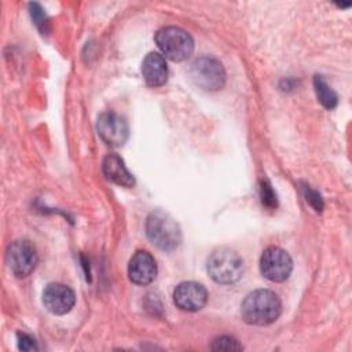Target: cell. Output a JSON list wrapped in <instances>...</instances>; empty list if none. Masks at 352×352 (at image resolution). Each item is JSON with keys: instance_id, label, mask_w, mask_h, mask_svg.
Here are the masks:
<instances>
[{"instance_id": "obj_15", "label": "cell", "mask_w": 352, "mask_h": 352, "mask_svg": "<svg viewBox=\"0 0 352 352\" xmlns=\"http://www.w3.org/2000/svg\"><path fill=\"white\" fill-rule=\"evenodd\" d=\"M213 351H224V352H231V351H241L243 349V346L238 342V340H235L234 337L230 336H223L216 338L212 342L210 346Z\"/></svg>"}, {"instance_id": "obj_10", "label": "cell", "mask_w": 352, "mask_h": 352, "mask_svg": "<svg viewBox=\"0 0 352 352\" xmlns=\"http://www.w3.org/2000/svg\"><path fill=\"white\" fill-rule=\"evenodd\" d=\"M74 302V292L63 283H50L43 292V304L54 315L67 314Z\"/></svg>"}, {"instance_id": "obj_6", "label": "cell", "mask_w": 352, "mask_h": 352, "mask_svg": "<svg viewBox=\"0 0 352 352\" xmlns=\"http://www.w3.org/2000/svg\"><path fill=\"white\" fill-rule=\"evenodd\" d=\"M37 252L34 245L26 239L14 241L6 254V261L10 271L16 278H25L30 275L37 265Z\"/></svg>"}, {"instance_id": "obj_2", "label": "cell", "mask_w": 352, "mask_h": 352, "mask_svg": "<svg viewBox=\"0 0 352 352\" xmlns=\"http://www.w3.org/2000/svg\"><path fill=\"white\" fill-rule=\"evenodd\" d=\"M242 257L230 248H217L210 253L206 261L209 276L221 285H231L243 275Z\"/></svg>"}, {"instance_id": "obj_9", "label": "cell", "mask_w": 352, "mask_h": 352, "mask_svg": "<svg viewBox=\"0 0 352 352\" xmlns=\"http://www.w3.org/2000/svg\"><path fill=\"white\" fill-rule=\"evenodd\" d=\"M208 301L206 289L198 282H182L173 292V302L177 308L187 312H195L205 307Z\"/></svg>"}, {"instance_id": "obj_8", "label": "cell", "mask_w": 352, "mask_h": 352, "mask_svg": "<svg viewBox=\"0 0 352 352\" xmlns=\"http://www.w3.org/2000/svg\"><path fill=\"white\" fill-rule=\"evenodd\" d=\"M96 131L100 139L111 147L122 146L129 135L126 121L113 111H106L99 116L96 122Z\"/></svg>"}, {"instance_id": "obj_7", "label": "cell", "mask_w": 352, "mask_h": 352, "mask_svg": "<svg viewBox=\"0 0 352 352\" xmlns=\"http://www.w3.org/2000/svg\"><path fill=\"white\" fill-rule=\"evenodd\" d=\"M293 270L292 257L286 250L278 246L267 248L260 257V271L271 282L286 280Z\"/></svg>"}, {"instance_id": "obj_11", "label": "cell", "mask_w": 352, "mask_h": 352, "mask_svg": "<svg viewBox=\"0 0 352 352\" xmlns=\"http://www.w3.org/2000/svg\"><path fill=\"white\" fill-rule=\"evenodd\" d=\"M157 275V264L154 257L146 250H138L129 260L128 276L135 285H148Z\"/></svg>"}, {"instance_id": "obj_5", "label": "cell", "mask_w": 352, "mask_h": 352, "mask_svg": "<svg viewBox=\"0 0 352 352\" xmlns=\"http://www.w3.org/2000/svg\"><path fill=\"white\" fill-rule=\"evenodd\" d=\"M190 77L197 87L205 91H217L224 85L226 72L217 59L212 56H201L192 62Z\"/></svg>"}, {"instance_id": "obj_16", "label": "cell", "mask_w": 352, "mask_h": 352, "mask_svg": "<svg viewBox=\"0 0 352 352\" xmlns=\"http://www.w3.org/2000/svg\"><path fill=\"white\" fill-rule=\"evenodd\" d=\"M18 346L22 351H33V349H36V342L32 337L19 333L18 334Z\"/></svg>"}, {"instance_id": "obj_4", "label": "cell", "mask_w": 352, "mask_h": 352, "mask_svg": "<svg viewBox=\"0 0 352 352\" xmlns=\"http://www.w3.org/2000/svg\"><path fill=\"white\" fill-rule=\"evenodd\" d=\"M155 43L165 55L173 62L187 59L194 51L192 37L183 29L176 26H165L155 33Z\"/></svg>"}, {"instance_id": "obj_3", "label": "cell", "mask_w": 352, "mask_h": 352, "mask_svg": "<svg viewBox=\"0 0 352 352\" xmlns=\"http://www.w3.org/2000/svg\"><path fill=\"white\" fill-rule=\"evenodd\" d=\"M146 234L157 248L170 252L182 242V231L176 220L164 210H154L146 221Z\"/></svg>"}, {"instance_id": "obj_1", "label": "cell", "mask_w": 352, "mask_h": 352, "mask_svg": "<svg viewBox=\"0 0 352 352\" xmlns=\"http://www.w3.org/2000/svg\"><path fill=\"white\" fill-rule=\"evenodd\" d=\"M282 311L276 293L268 289H257L249 293L241 304L242 319L248 324L267 326L275 322Z\"/></svg>"}, {"instance_id": "obj_12", "label": "cell", "mask_w": 352, "mask_h": 352, "mask_svg": "<svg viewBox=\"0 0 352 352\" xmlns=\"http://www.w3.org/2000/svg\"><path fill=\"white\" fill-rule=\"evenodd\" d=\"M142 76L147 85L161 87L168 80V66L165 58L158 52L146 55L142 63Z\"/></svg>"}, {"instance_id": "obj_17", "label": "cell", "mask_w": 352, "mask_h": 352, "mask_svg": "<svg viewBox=\"0 0 352 352\" xmlns=\"http://www.w3.org/2000/svg\"><path fill=\"white\" fill-rule=\"evenodd\" d=\"M307 201L315 208V210H318V212L322 210V208H323L322 198L316 191H314L311 188H307Z\"/></svg>"}, {"instance_id": "obj_14", "label": "cell", "mask_w": 352, "mask_h": 352, "mask_svg": "<svg viewBox=\"0 0 352 352\" xmlns=\"http://www.w3.org/2000/svg\"><path fill=\"white\" fill-rule=\"evenodd\" d=\"M314 88H315L318 100L322 103L323 107L330 110L337 106V102H338L337 94L331 89V87L326 82V80L322 76H315Z\"/></svg>"}, {"instance_id": "obj_13", "label": "cell", "mask_w": 352, "mask_h": 352, "mask_svg": "<svg viewBox=\"0 0 352 352\" xmlns=\"http://www.w3.org/2000/svg\"><path fill=\"white\" fill-rule=\"evenodd\" d=\"M103 173L107 180L122 186V187H132L135 184V179L132 173L126 169L124 161L117 154H110L103 160L102 164Z\"/></svg>"}]
</instances>
